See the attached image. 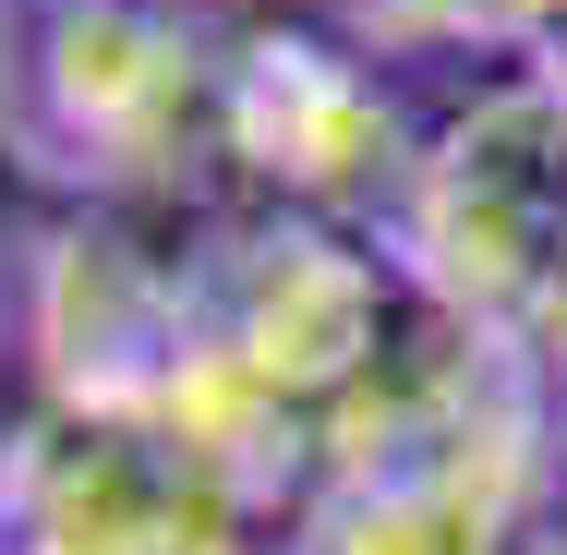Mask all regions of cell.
<instances>
[{
	"instance_id": "cell-1",
	"label": "cell",
	"mask_w": 567,
	"mask_h": 555,
	"mask_svg": "<svg viewBox=\"0 0 567 555\" xmlns=\"http://www.w3.org/2000/svg\"><path fill=\"white\" fill-rule=\"evenodd\" d=\"M0 145L85 194H169L218 157V37L169 0H24L0 12Z\"/></svg>"
},
{
	"instance_id": "cell-2",
	"label": "cell",
	"mask_w": 567,
	"mask_h": 555,
	"mask_svg": "<svg viewBox=\"0 0 567 555\" xmlns=\"http://www.w3.org/2000/svg\"><path fill=\"white\" fill-rule=\"evenodd\" d=\"M266 483L169 423L61 411L0 446V555H254Z\"/></svg>"
},
{
	"instance_id": "cell-3",
	"label": "cell",
	"mask_w": 567,
	"mask_h": 555,
	"mask_svg": "<svg viewBox=\"0 0 567 555\" xmlns=\"http://www.w3.org/2000/svg\"><path fill=\"white\" fill-rule=\"evenodd\" d=\"M218 157H241L290 218H327L399 182V121L362 61L290 24H241L218 49Z\"/></svg>"
},
{
	"instance_id": "cell-4",
	"label": "cell",
	"mask_w": 567,
	"mask_h": 555,
	"mask_svg": "<svg viewBox=\"0 0 567 555\" xmlns=\"http://www.w3.org/2000/svg\"><path fill=\"white\" fill-rule=\"evenodd\" d=\"M544 73H556V85H567V49H544Z\"/></svg>"
},
{
	"instance_id": "cell-5",
	"label": "cell",
	"mask_w": 567,
	"mask_h": 555,
	"mask_svg": "<svg viewBox=\"0 0 567 555\" xmlns=\"http://www.w3.org/2000/svg\"><path fill=\"white\" fill-rule=\"evenodd\" d=\"M0 12H24V0H0Z\"/></svg>"
},
{
	"instance_id": "cell-6",
	"label": "cell",
	"mask_w": 567,
	"mask_h": 555,
	"mask_svg": "<svg viewBox=\"0 0 567 555\" xmlns=\"http://www.w3.org/2000/svg\"><path fill=\"white\" fill-rule=\"evenodd\" d=\"M169 12H182V0H169Z\"/></svg>"
}]
</instances>
